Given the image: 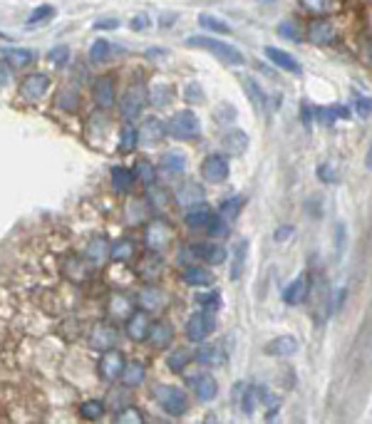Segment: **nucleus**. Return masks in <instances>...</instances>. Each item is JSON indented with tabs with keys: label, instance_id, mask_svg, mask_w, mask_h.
Wrapping results in <instances>:
<instances>
[{
	"label": "nucleus",
	"instance_id": "c756f323",
	"mask_svg": "<svg viewBox=\"0 0 372 424\" xmlns=\"http://www.w3.org/2000/svg\"><path fill=\"white\" fill-rule=\"evenodd\" d=\"M159 172L166 177H181L186 172V157L181 152H166L159 159Z\"/></svg>",
	"mask_w": 372,
	"mask_h": 424
},
{
	"label": "nucleus",
	"instance_id": "de8ad7c7",
	"mask_svg": "<svg viewBox=\"0 0 372 424\" xmlns=\"http://www.w3.org/2000/svg\"><path fill=\"white\" fill-rule=\"evenodd\" d=\"M199 25L207 28V30H211V33H219V35H228V33H231V28H228L221 18L207 16V13H204V16H199Z\"/></svg>",
	"mask_w": 372,
	"mask_h": 424
},
{
	"label": "nucleus",
	"instance_id": "b1692460",
	"mask_svg": "<svg viewBox=\"0 0 372 424\" xmlns=\"http://www.w3.org/2000/svg\"><path fill=\"white\" fill-rule=\"evenodd\" d=\"M238 80H241L243 90H246V95H248V100H251V105L258 110V114L266 117L268 114V95L261 90V85H258L253 77H246V75H241Z\"/></svg>",
	"mask_w": 372,
	"mask_h": 424
},
{
	"label": "nucleus",
	"instance_id": "7c9ffc66",
	"mask_svg": "<svg viewBox=\"0 0 372 424\" xmlns=\"http://www.w3.org/2000/svg\"><path fill=\"white\" fill-rule=\"evenodd\" d=\"M136 256V243L132 238H117L110 248V261L115 263H129Z\"/></svg>",
	"mask_w": 372,
	"mask_h": 424
},
{
	"label": "nucleus",
	"instance_id": "ddd939ff",
	"mask_svg": "<svg viewBox=\"0 0 372 424\" xmlns=\"http://www.w3.org/2000/svg\"><path fill=\"white\" fill-rule=\"evenodd\" d=\"M202 177L211 184H221L228 179V162L221 154H209L202 162Z\"/></svg>",
	"mask_w": 372,
	"mask_h": 424
},
{
	"label": "nucleus",
	"instance_id": "49530a36",
	"mask_svg": "<svg viewBox=\"0 0 372 424\" xmlns=\"http://www.w3.org/2000/svg\"><path fill=\"white\" fill-rule=\"evenodd\" d=\"M241 208H243V199L241 196H231V199H226L221 206H219V216H221L223 221H233V218L241 213Z\"/></svg>",
	"mask_w": 372,
	"mask_h": 424
},
{
	"label": "nucleus",
	"instance_id": "338daca9",
	"mask_svg": "<svg viewBox=\"0 0 372 424\" xmlns=\"http://www.w3.org/2000/svg\"><path fill=\"white\" fill-rule=\"evenodd\" d=\"M293 233H296V231H293V226L278 228V231H276V241H286V238H288V236H293Z\"/></svg>",
	"mask_w": 372,
	"mask_h": 424
},
{
	"label": "nucleus",
	"instance_id": "423d86ee",
	"mask_svg": "<svg viewBox=\"0 0 372 424\" xmlns=\"http://www.w3.org/2000/svg\"><path fill=\"white\" fill-rule=\"evenodd\" d=\"M95 271L97 268L92 266L85 256H65L62 258V266H60L62 278H67V281H72V283L92 281V278H95Z\"/></svg>",
	"mask_w": 372,
	"mask_h": 424
},
{
	"label": "nucleus",
	"instance_id": "f704fd0d",
	"mask_svg": "<svg viewBox=\"0 0 372 424\" xmlns=\"http://www.w3.org/2000/svg\"><path fill=\"white\" fill-rule=\"evenodd\" d=\"M136 177L132 169L127 167H112V187H115L117 194H129L132 187H134Z\"/></svg>",
	"mask_w": 372,
	"mask_h": 424
},
{
	"label": "nucleus",
	"instance_id": "cd10ccee",
	"mask_svg": "<svg viewBox=\"0 0 372 424\" xmlns=\"http://www.w3.org/2000/svg\"><path fill=\"white\" fill-rule=\"evenodd\" d=\"M146 377V365L139 363V360H132V363L124 365V370H122V384H124L127 389H134L139 387L141 382H144Z\"/></svg>",
	"mask_w": 372,
	"mask_h": 424
},
{
	"label": "nucleus",
	"instance_id": "79ce46f5",
	"mask_svg": "<svg viewBox=\"0 0 372 424\" xmlns=\"http://www.w3.org/2000/svg\"><path fill=\"white\" fill-rule=\"evenodd\" d=\"M194 360H199L202 365H221L223 363V353L221 348H216V345H202V348L197 350V355H194Z\"/></svg>",
	"mask_w": 372,
	"mask_h": 424
},
{
	"label": "nucleus",
	"instance_id": "f8f14e48",
	"mask_svg": "<svg viewBox=\"0 0 372 424\" xmlns=\"http://www.w3.org/2000/svg\"><path fill=\"white\" fill-rule=\"evenodd\" d=\"M136 303H139V308L146 310V313H161L166 305V295L161 288H156L154 283H146L144 288L139 290V295H136Z\"/></svg>",
	"mask_w": 372,
	"mask_h": 424
},
{
	"label": "nucleus",
	"instance_id": "5701e85b",
	"mask_svg": "<svg viewBox=\"0 0 372 424\" xmlns=\"http://www.w3.org/2000/svg\"><path fill=\"white\" fill-rule=\"evenodd\" d=\"M146 340H149L154 350H166L174 343V328H171V323H166V320H156V323H151Z\"/></svg>",
	"mask_w": 372,
	"mask_h": 424
},
{
	"label": "nucleus",
	"instance_id": "6e6d98bb",
	"mask_svg": "<svg viewBox=\"0 0 372 424\" xmlns=\"http://www.w3.org/2000/svg\"><path fill=\"white\" fill-rule=\"evenodd\" d=\"M50 62L55 67H65L67 62H70V47L67 45H57L50 50Z\"/></svg>",
	"mask_w": 372,
	"mask_h": 424
},
{
	"label": "nucleus",
	"instance_id": "39448f33",
	"mask_svg": "<svg viewBox=\"0 0 372 424\" xmlns=\"http://www.w3.org/2000/svg\"><path fill=\"white\" fill-rule=\"evenodd\" d=\"M171 238H174V226H171L166 218L161 216H154L151 221H146L144 226V243L146 248H151V251H164V248H169Z\"/></svg>",
	"mask_w": 372,
	"mask_h": 424
},
{
	"label": "nucleus",
	"instance_id": "72a5a7b5",
	"mask_svg": "<svg viewBox=\"0 0 372 424\" xmlns=\"http://www.w3.org/2000/svg\"><path fill=\"white\" fill-rule=\"evenodd\" d=\"M223 149H226V154H233V157H241L243 152L248 149V136L246 131L236 129V131H226L221 139Z\"/></svg>",
	"mask_w": 372,
	"mask_h": 424
},
{
	"label": "nucleus",
	"instance_id": "bb28decb",
	"mask_svg": "<svg viewBox=\"0 0 372 424\" xmlns=\"http://www.w3.org/2000/svg\"><path fill=\"white\" fill-rule=\"evenodd\" d=\"M149 213H151V206L146 204V199H129L124 206V218L132 226H141L144 218H149Z\"/></svg>",
	"mask_w": 372,
	"mask_h": 424
},
{
	"label": "nucleus",
	"instance_id": "6ab92c4d",
	"mask_svg": "<svg viewBox=\"0 0 372 424\" xmlns=\"http://www.w3.org/2000/svg\"><path fill=\"white\" fill-rule=\"evenodd\" d=\"M189 384L194 387V392H197V397L202 399V402H211V399L219 394L216 377L209 372H199V375H194V377H189Z\"/></svg>",
	"mask_w": 372,
	"mask_h": 424
},
{
	"label": "nucleus",
	"instance_id": "f03ea898",
	"mask_svg": "<svg viewBox=\"0 0 372 424\" xmlns=\"http://www.w3.org/2000/svg\"><path fill=\"white\" fill-rule=\"evenodd\" d=\"M166 134L171 139L192 141L202 134V122H199V117L192 110L174 112V117H169V122H166Z\"/></svg>",
	"mask_w": 372,
	"mask_h": 424
},
{
	"label": "nucleus",
	"instance_id": "774afa93",
	"mask_svg": "<svg viewBox=\"0 0 372 424\" xmlns=\"http://www.w3.org/2000/svg\"><path fill=\"white\" fill-rule=\"evenodd\" d=\"M367 169H372V147H370V152H367Z\"/></svg>",
	"mask_w": 372,
	"mask_h": 424
},
{
	"label": "nucleus",
	"instance_id": "5fc2aeb1",
	"mask_svg": "<svg viewBox=\"0 0 372 424\" xmlns=\"http://www.w3.org/2000/svg\"><path fill=\"white\" fill-rule=\"evenodd\" d=\"M184 100L189 102V105H202L207 97H204V90L199 82H189V85L184 87Z\"/></svg>",
	"mask_w": 372,
	"mask_h": 424
},
{
	"label": "nucleus",
	"instance_id": "680f3d73",
	"mask_svg": "<svg viewBox=\"0 0 372 424\" xmlns=\"http://www.w3.org/2000/svg\"><path fill=\"white\" fill-rule=\"evenodd\" d=\"M11 80H13V67L8 62H0V90L11 85Z\"/></svg>",
	"mask_w": 372,
	"mask_h": 424
},
{
	"label": "nucleus",
	"instance_id": "9d476101",
	"mask_svg": "<svg viewBox=\"0 0 372 424\" xmlns=\"http://www.w3.org/2000/svg\"><path fill=\"white\" fill-rule=\"evenodd\" d=\"M134 273L139 276V281L144 283H154L156 278L164 273V258L159 256V251H146L136 258V266H134Z\"/></svg>",
	"mask_w": 372,
	"mask_h": 424
},
{
	"label": "nucleus",
	"instance_id": "603ef678",
	"mask_svg": "<svg viewBox=\"0 0 372 424\" xmlns=\"http://www.w3.org/2000/svg\"><path fill=\"white\" fill-rule=\"evenodd\" d=\"M303 11L313 13V16H325V13H330L332 8V0H301Z\"/></svg>",
	"mask_w": 372,
	"mask_h": 424
},
{
	"label": "nucleus",
	"instance_id": "864d4df0",
	"mask_svg": "<svg viewBox=\"0 0 372 424\" xmlns=\"http://www.w3.org/2000/svg\"><path fill=\"white\" fill-rule=\"evenodd\" d=\"M241 412L243 414H253V409H256L258 404V389L256 387H246V392L241 394Z\"/></svg>",
	"mask_w": 372,
	"mask_h": 424
},
{
	"label": "nucleus",
	"instance_id": "052dcab7",
	"mask_svg": "<svg viewBox=\"0 0 372 424\" xmlns=\"http://www.w3.org/2000/svg\"><path fill=\"white\" fill-rule=\"evenodd\" d=\"M355 107H357V114L365 119V117H370L372 114V97H362V95H357L355 97Z\"/></svg>",
	"mask_w": 372,
	"mask_h": 424
},
{
	"label": "nucleus",
	"instance_id": "8fccbe9b",
	"mask_svg": "<svg viewBox=\"0 0 372 424\" xmlns=\"http://www.w3.org/2000/svg\"><path fill=\"white\" fill-rule=\"evenodd\" d=\"M115 422L117 424H141L144 422V417H141V412L136 407H122V409H117V414H115Z\"/></svg>",
	"mask_w": 372,
	"mask_h": 424
},
{
	"label": "nucleus",
	"instance_id": "4c0bfd02",
	"mask_svg": "<svg viewBox=\"0 0 372 424\" xmlns=\"http://www.w3.org/2000/svg\"><path fill=\"white\" fill-rule=\"evenodd\" d=\"M246 256H248V241L241 238V241L233 246V263H231V278L233 281H241L243 271H246Z\"/></svg>",
	"mask_w": 372,
	"mask_h": 424
},
{
	"label": "nucleus",
	"instance_id": "4be33fe9",
	"mask_svg": "<svg viewBox=\"0 0 372 424\" xmlns=\"http://www.w3.org/2000/svg\"><path fill=\"white\" fill-rule=\"evenodd\" d=\"M110 248H112V243L107 241L105 236H95V238H90V243H87L85 258L95 268H100V266H105V263L110 261Z\"/></svg>",
	"mask_w": 372,
	"mask_h": 424
},
{
	"label": "nucleus",
	"instance_id": "09e8293b",
	"mask_svg": "<svg viewBox=\"0 0 372 424\" xmlns=\"http://www.w3.org/2000/svg\"><path fill=\"white\" fill-rule=\"evenodd\" d=\"M110 52H112L110 40H95L90 47V62L92 65H100V62H105L110 57Z\"/></svg>",
	"mask_w": 372,
	"mask_h": 424
},
{
	"label": "nucleus",
	"instance_id": "ea45409f",
	"mask_svg": "<svg viewBox=\"0 0 372 424\" xmlns=\"http://www.w3.org/2000/svg\"><path fill=\"white\" fill-rule=\"evenodd\" d=\"M146 204L151 206V211H164L169 206V192L151 184V187H146Z\"/></svg>",
	"mask_w": 372,
	"mask_h": 424
},
{
	"label": "nucleus",
	"instance_id": "473e14b6",
	"mask_svg": "<svg viewBox=\"0 0 372 424\" xmlns=\"http://www.w3.org/2000/svg\"><path fill=\"white\" fill-rule=\"evenodd\" d=\"M298 350V340L293 335H281V338L271 340L266 345V355H273V358H288Z\"/></svg>",
	"mask_w": 372,
	"mask_h": 424
},
{
	"label": "nucleus",
	"instance_id": "0eeeda50",
	"mask_svg": "<svg viewBox=\"0 0 372 424\" xmlns=\"http://www.w3.org/2000/svg\"><path fill=\"white\" fill-rule=\"evenodd\" d=\"M214 330H216V320H214L211 310L194 313L192 318L186 320V340H189V343H204Z\"/></svg>",
	"mask_w": 372,
	"mask_h": 424
},
{
	"label": "nucleus",
	"instance_id": "c03bdc74",
	"mask_svg": "<svg viewBox=\"0 0 372 424\" xmlns=\"http://www.w3.org/2000/svg\"><path fill=\"white\" fill-rule=\"evenodd\" d=\"M194 360V355L189 353V350H184V348H176L174 353L169 355V360H166V365H169V370L171 372H184L186 370V365L192 363Z\"/></svg>",
	"mask_w": 372,
	"mask_h": 424
},
{
	"label": "nucleus",
	"instance_id": "f257e3e1",
	"mask_svg": "<svg viewBox=\"0 0 372 424\" xmlns=\"http://www.w3.org/2000/svg\"><path fill=\"white\" fill-rule=\"evenodd\" d=\"M186 45L189 47H199V50H207L211 52L216 60H221L223 65H243L246 62V57H243V52L238 50V47L228 45V42L223 40H216V37H207V35H192L189 40H186Z\"/></svg>",
	"mask_w": 372,
	"mask_h": 424
},
{
	"label": "nucleus",
	"instance_id": "20e7f679",
	"mask_svg": "<svg viewBox=\"0 0 372 424\" xmlns=\"http://www.w3.org/2000/svg\"><path fill=\"white\" fill-rule=\"evenodd\" d=\"M146 102H149V92H146V87L141 85V82L132 85L129 90L124 92V97L120 100V117H122V122L132 124L134 119H139V114H141V110H144Z\"/></svg>",
	"mask_w": 372,
	"mask_h": 424
},
{
	"label": "nucleus",
	"instance_id": "4d7b16f0",
	"mask_svg": "<svg viewBox=\"0 0 372 424\" xmlns=\"http://www.w3.org/2000/svg\"><path fill=\"white\" fill-rule=\"evenodd\" d=\"M197 303L202 305L204 310H216L219 305H221V300H219V293H202V295H197Z\"/></svg>",
	"mask_w": 372,
	"mask_h": 424
},
{
	"label": "nucleus",
	"instance_id": "a878e982",
	"mask_svg": "<svg viewBox=\"0 0 372 424\" xmlns=\"http://www.w3.org/2000/svg\"><path fill=\"white\" fill-rule=\"evenodd\" d=\"M214 218H216V216H214L211 208H209L207 204H199V206L186 208L184 221H186V226L194 228V231H202V228H209V226H211Z\"/></svg>",
	"mask_w": 372,
	"mask_h": 424
},
{
	"label": "nucleus",
	"instance_id": "aec40b11",
	"mask_svg": "<svg viewBox=\"0 0 372 424\" xmlns=\"http://www.w3.org/2000/svg\"><path fill=\"white\" fill-rule=\"evenodd\" d=\"M149 328H151V318L146 310H134V313L127 318V335H129V340H134V343L146 340Z\"/></svg>",
	"mask_w": 372,
	"mask_h": 424
},
{
	"label": "nucleus",
	"instance_id": "412c9836",
	"mask_svg": "<svg viewBox=\"0 0 372 424\" xmlns=\"http://www.w3.org/2000/svg\"><path fill=\"white\" fill-rule=\"evenodd\" d=\"M335 35H337L335 25H332V20H327V18L313 20L310 28H308V40H310L313 45H330V42L335 40Z\"/></svg>",
	"mask_w": 372,
	"mask_h": 424
},
{
	"label": "nucleus",
	"instance_id": "7ed1b4c3",
	"mask_svg": "<svg viewBox=\"0 0 372 424\" xmlns=\"http://www.w3.org/2000/svg\"><path fill=\"white\" fill-rule=\"evenodd\" d=\"M151 394H154L156 404H159L169 417H181V414H186V409H189V397H186V392L174 387V384H154Z\"/></svg>",
	"mask_w": 372,
	"mask_h": 424
},
{
	"label": "nucleus",
	"instance_id": "e2e57ef3",
	"mask_svg": "<svg viewBox=\"0 0 372 424\" xmlns=\"http://www.w3.org/2000/svg\"><path fill=\"white\" fill-rule=\"evenodd\" d=\"M120 28V20H115V18H105V20L95 23V30H117Z\"/></svg>",
	"mask_w": 372,
	"mask_h": 424
},
{
	"label": "nucleus",
	"instance_id": "3c124183",
	"mask_svg": "<svg viewBox=\"0 0 372 424\" xmlns=\"http://www.w3.org/2000/svg\"><path fill=\"white\" fill-rule=\"evenodd\" d=\"M52 18H55V8L52 6H37L35 11L30 13V18H28V28L42 25V23L52 20Z\"/></svg>",
	"mask_w": 372,
	"mask_h": 424
},
{
	"label": "nucleus",
	"instance_id": "bf43d9fd",
	"mask_svg": "<svg viewBox=\"0 0 372 424\" xmlns=\"http://www.w3.org/2000/svg\"><path fill=\"white\" fill-rule=\"evenodd\" d=\"M278 33H281V35H286V37H291L293 42H301V40H303L301 30H298V25H293V20L281 23V28H278Z\"/></svg>",
	"mask_w": 372,
	"mask_h": 424
},
{
	"label": "nucleus",
	"instance_id": "a19ab883",
	"mask_svg": "<svg viewBox=\"0 0 372 424\" xmlns=\"http://www.w3.org/2000/svg\"><path fill=\"white\" fill-rule=\"evenodd\" d=\"M80 417L87 422H100L105 417V402L102 399H85L80 404Z\"/></svg>",
	"mask_w": 372,
	"mask_h": 424
},
{
	"label": "nucleus",
	"instance_id": "dca6fc26",
	"mask_svg": "<svg viewBox=\"0 0 372 424\" xmlns=\"http://www.w3.org/2000/svg\"><path fill=\"white\" fill-rule=\"evenodd\" d=\"M174 201L179 204L181 208H192L204 204V189L194 182H181L179 187L174 189Z\"/></svg>",
	"mask_w": 372,
	"mask_h": 424
},
{
	"label": "nucleus",
	"instance_id": "2f4dec72",
	"mask_svg": "<svg viewBox=\"0 0 372 424\" xmlns=\"http://www.w3.org/2000/svg\"><path fill=\"white\" fill-rule=\"evenodd\" d=\"M194 253H197V258L211 263V266H219V263L226 261V248L221 243H197Z\"/></svg>",
	"mask_w": 372,
	"mask_h": 424
},
{
	"label": "nucleus",
	"instance_id": "9b49d317",
	"mask_svg": "<svg viewBox=\"0 0 372 424\" xmlns=\"http://www.w3.org/2000/svg\"><path fill=\"white\" fill-rule=\"evenodd\" d=\"M92 100L100 110H110L117 100V92H115V80L110 75H100L95 77L92 82Z\"/></svg>",
	"mask_w": 372,
	"mask_h": 424
},
{
	"label": "nucleus",
	"instance_id": "4468645a",
	"mask_svg": "<svg viewBox=\"0 0 372 424\" xmlns=\"http://www.w3.org/2000/svg\"><path fill=\"white\" fill-rule=\"evenodd\" d=\"M117 328L112 323H97L95 328L90 330V345L95 350H100V353H105V350H112L117 345Z\"/></svg>",
	"mask_w": 372,
	"mask_h": 424
},
{
	"label": "nucleus",
	"instance_id": "a18cd8bd",
	"mask_svg": "<svg viewBox=\"0 0 372 424\" xmlns=\"http://www.w3.org/2000/svg\"><path fill=\"white\" fill-rule=\"evenodd\" d=\"M134 177L139 179L141 184H146V187H151V184H156V172H154V164H149L146 159H139V162L134 164Z\"/></svg>",
	"mask_w": 372,
	"mask_h": 424
},
{
	"label": "nucleus",
	"instance_id": "a211bd4d",
	"mask_svg": "<svg viewBox=\"0 0 372 424\" xmlns=\"http://www.w3.org/2000/svg\"><path fill=\"white\" fill-rule=\"evenodd\" d=\"M134 313V300L129 298V295L124 293H112L110 298H107V315H110V320H124Z\"/></svg>",
	"mask_w": 372,
	"mask_h": 424
},
{
	"label": "nucleus",
	"instance_id": "e433bc0d",
	"mask_svg": "<svg viewBox=\"0 0 372 424\" xmlns=\"http://www.w3.org/2000/svg\"><path fill=\"white\" fill-rule=\"evenodd\" d=\"M57 107L62 112H77L80 110V90L75 85H65L60 92H57Z\"/></svg>",
	"mask_w": 372,
	"mask_h": 424
},
{
	"label": "nucleus",
	"instance_id": "393cba45",
	"mask_svg": "<svg viewBox=\"0 0 372 424\" xmlns=\"http://www.w3.org/2000/svg\"><path fill=\"white\" fill-rule=\"evenodd\" d=\"M263 52H266V57H268V60H271L276 67H281V70L293 72V75H301V72H303L301 62H298L296 57L291 55V52L281 50V47H273V45H268Z\"/></svg>",
	"mask_w": 372,
	"mask_h": 424
},
{
	"label": "nucleus",
	"instance_id": "1a4fd4ad",
	"mask_svg": "<svg viewBox=\"0 0 372 424\" xmlns=\"http://www.w3.org/2000/svg\"><path fill=\"white\" fill-rule=\"evenodd\" d=\"M124 365H127V360L120 350H115V348L105 350L100 363H97V375H100V379H105V382H117V379L122 377Z\"/></svg>",
	"mask_w": 372,
	"mask_h": 424
},
{
	"label": "nucleus",
	"instance_id": "f3484780",
	"mask_svg": "<svg viewBox=\"0 0 372 424\" xmlns=\"http://www.w3.org/2000/svg\"><path fill=\"white\" fill-rule=\"evenodd\" d=\"M308 298H310V278H308L306 273H301L298 278H293V283L286 288L283 300H286L288 305H303Z\"/></svg>",
	"mask_w": 372,
	"mask_h": 424
},
{
	"label": "nucleus",
	"instance_id": "58836bf2",
	"mask_svg": "<svg viewBox=\"0 0 372 424\" xmlns=\"http://www.w3.org/2000/svg\"><path fill=\"white\" fill-rule=\"evenodd\" d=\"M171 100H174V87H171V85H154L149 90V102L156 107V110H164V107H169Z\"/></svg>",
	"mask_w": 372,
	"mask_h": 424
},
{
	"label": "nucleus",
	"instance_id": "13d9d810",
	"mask_svg": "<svg viewBox=\"0 0 372 424\" xmlns=\"http://www.w3.org/2000/svg\"><path fill=\"white\" fill-rule=\"evenodd\" d=\"M315 114H318V122H320V124H325V126H330L332 122H335V117H340V114H337V107H335V110H332V107H318Z\"/></svg>",
	"mask_w": 372,
	"mask_h": 424
},
{
	"label": "nucleus",
	"instance_id": "c9c22d12",
	"mask_svg": "<svg viewBox=\"0 0 372 424\" xmlns=\"http://www.w3.org/2000/svg\"><path fill=\"white\" fill-rule=\"evenodd\" d=\"M3 57L8 60V65L23 70V67H30L35 62V52L28 50V47H11V50L3 52Z\"/></svg>",
	"mask_w": 372,
	"mask_h": 424
},
{
	"label": "nucleus",
	"instance_id": "0e129e2a",
	"mask_svg": "<svg viewBox=\"0 0 372 424\" xmlns=\"http://www.w3.org/2000/svg\"><path fill=\"white\" fill-rule=\"evenodd\" d=\"M318 174H320V179H322V182H327V184H330V182H335V169L325 167V164H322V167L318 169Z\"/></svg>",
	"mask_w": 372,
	"mask_h": 424
},
{
	"label": "nucleus",
	"instance_id": "c85d7f7f",
	"mask_svg": "<svg viewBox=\"0 0 372 424\" xmlns=\"http://www.w3.org/2000/svg\"><path fill=\"white\" fill-rule=\"evenodd\" d=\"M181 281H184L186 285L202 288V285H211L214 276H211V271L204 268V266H186L184 271H181Z\"/></svg>",
	"mask_w": 372,
	"mask_h": 424
},
{
	"label": "nucleus",
	"instance_id": "69168bd1",
	"mask_svg": "<svg viewBox=\"0 0 372 424\" xmlns=\"http://www.w3.org/2000/svg\"><path fill=\"white\" fill-rule=\"evenodd\" d=\"M146 25H149V20H146V16H136L134 20H132V30H144Z\"/></svg>",
	"mask_w": 372,
	"mask_h": 424
},
{
	"label": "nucleus",
	"instance_id": "37998d69",
	"mask_svg": "<svg viewBox=\"0 0 372 424\" xmlns=\"http://www.w3.org/2000/svg\"><path fill=\"white\" fill-rule=\"evenodd\" d=\"M136 144H139V131L124 122V126H122V134H120V144H117V147H120V152L127 154V152H134Z\"/></svg>",
	"mask_w": 372,
	"mask_h": 424
},
{
	"label": "nucleus",
	"instance_id": "6e6552de",
	"mask_svg": "<svg viewBox=\"0 0 372 424\" xmlns=\"http://www.w3.org/2000/svg\"><path fill=\"white\" fill-rule=\"evenodd\" d=\"M47 90H50V75L35 72V75H28L25 80L21 82L18 97H21L23 102H37L47 95Z\"/></svg>",
	"mask_w": 372,
	"mask_h": 424
},
{
	"label": "nucleus",
	"instance_id": "2eb2a0df",
	"mask_svg": "<svg viewBox=\"0 0 372 424\" xmlns=\"http://www.w3.org/2000/svg\"><path fill=\"white\" fill-rule=\"evenodd\" d=\"M136 131H139V144L154 147V144H159V141L166 136V124L161 119H156V117H146Z\"/></svg>",
	"mask_w": 372,
	"mask_h": 424
}]
</instances>
